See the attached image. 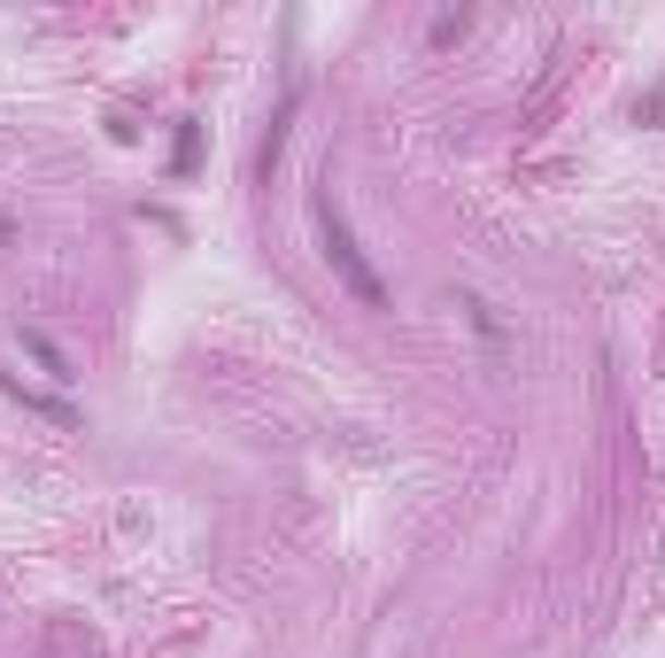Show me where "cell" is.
<instances>
[{
	"instance_id": "obj_1",
	"label": "cell",
	"mask_w": 665,
	"mask_h": 658,
	"mask_svg": "<svg viewBox=\"0 0 665 658\" xmlns=\"http://www.w3.org/2000/svg\"><path fill=\"white\" fill-rule=\"evenodd\" d=\"M317 240H325V264H332V279H341L364 310H387V279L372 272V256L356 249V232L341 225V210L332 202H317Z\"/></svg>"
},
{
	"instance_id": "obj_2",
	"label": "cell",
	"mask_w": 665,
	"mask_h": 658,
	"mask_svg": "<svg viewBox=\"0 0 665 658\" xmlns=\"http://www.w3.org/2000/svg\"><path fill=\"white\" fill-rule=\"evenodd\" d=\"M24 349H32V357H39V364H47L55 380H70V357H62V349H55V342L39 334V325H24Z\"/></svg>"
},
{
	"instance_id": "obj_3",
	"label": "cell",
	"mask_w": 665,
	"mask_h": 658,
	"mask_svg": "<svg viewBox=\"0 0 665 658\" xmlns=\"http://www.w3.org/2000/svg\"><path fill=\"white\" fill-rule=\"evenodd\" d=\"M171 163H179V171H194V163H202V124H179V155H171Z\"/></svg>"
}]
</instances>
